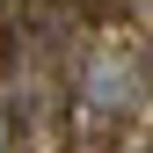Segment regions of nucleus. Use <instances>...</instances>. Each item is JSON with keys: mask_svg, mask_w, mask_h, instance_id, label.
I'll return each instance as SVG.
<instances>
[{"mask_svg": "<svg viewBox=\"0 0 153 153\" xmlns=\"http://www.w3.org/2000/svg\"><path fill=\"white\" fill-rule=\"evenodd\" d=\"M139 95H146V66L131 59V51H95L80 66V102L102 109V117H124Z\"/></svg>", "mask_w": 153, "mask_h": 153, "instance_id": "1", "label": "nucleus"}, {"mask_svg": "<svg viewBox=\"0 0 153 153\" xmlns=\"http://www.w3.org/2000/svg\"><path fill=\"white\" fill-rule=\"evenodd\" d=\"M0 153H15V109L0 102Z\"/></svg>", "mask_w": 153, "mask_h": 153, "instance_id": "2", "label": "nucleus"}]
</instances>
